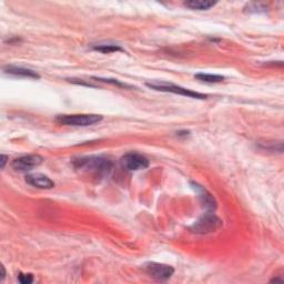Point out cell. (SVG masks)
Masks as SVG:
<instances>
[{
	"mask_svg": "<svg viewBox=\"0 0 284 284\" xmlns=\"http://www.w3.org/2000/svg\"><path fill=\"white\" fill-rule=\"evenodd\" d=\"M77 170L89 173L94 177H103L111 171L112 164L109 159L102 157H82L73 161Z\"/></svg>",
	"mask_w": 284,
	"mask_h": 284,
	"instance_id": "cell-1",
	"label": "cell"
},
{
	"mask_svg": "<svg viewBox=\"0 0 284 284\" xmlns=\"http://www.w3.org/2000/svg\"><path fill=\"white\" fill-rule=\"evenodd\" d=\"M103 120L100 114H64L58 115L56 122L67 127H89Z\"/></svg>",
	"mask_w": 284,
	"mask_h": 284,
	"instance_id": "cell-2",
	"label": "cell"
},
{
	"mask_svg": "<svg viewBox=\"0 0 284 284\" xmlns=\"http://www.w3.org/2000/svg\"><path fill=\"white\" fill-rule=\"evenodd\" d=\"M146 86L152 89V90L156 91H161V92H170L179 94V96H183L187 98H192V99H207V94L200 93L197 91H192L190 89H186L180 86L173 85V83H168V82H147Z\"/></svg>",
	"mask_w": 284,
	"mask_h": 284,
	"instance_id": "cell-3",
	"label": "cell"
},
{
	"mask_svg": "<svg viewBox=\"0 0 284 284\" xmlns=\"http://www.w3.org/2000/svg\"><path fill=\"white\" fill-rule=\"evenodd\" d=\"M222 221L213 213H206L192 224L191 231L197 234H208L221 228Z\"/></svg>",
	"mask_w": 284,
	"mask_h": 284,
	"instance_id": "cell-4",
	"label": "cell"
},
{
	"mask_svg": "<svg viewBox=\"0 0 284 284\" xmlns=\"http://www.w3.org/2000/svg\"><path fill=\"white\" fill-rule=\"evenodd\" d=\"M144 269L147 274L156 281L166 282L171 278L175 273V269L172 266L167 264H161L157 262H148L144 265Z\"/></svg>",
	"mask_w": 284,
	"mask_h": 284,
	"instance_id": "cell-5",
	"label": "cell"
},
{
	"mask_svg": "<svg viewBox=\"0 0 284 284\" xmlns=\"http://www.w3.org/2000/svg\"><path fill=\"white\" fill-rule=\"evenodd\" d=\"M121 165L128 171H138L149 166V160L136 152H129L121 158Z\"/></svg>",
	"mask_w": 284,
	"mask_h": 284,
	"instance_id": "cell-6",
	"label": "cell"
},
{
	"mask_svg": "<svg viewBox=\"0 0 284 284\" xmlns=\"http://www.w3.org/2000/svg\"><path fill=\"white\" fill-rule=\"evenodd\" d=\"M44 162V158L39 155L22 156L15 159L12 167L16 171H30L34 168L40 166Z\"/></svg>",
	"mask_w": 284,
	"mask_h": 284,
	"instance_id": "cell-7",
	"label": "cell"
},
{
	"mask_svg": "<svg viewBox=\"0 0 284 284\" xmlns=\"http://www.w3.org/2000/svg\"><path fill=\"white\" fill-rule=\"evenodd\" d=\"M26 182L31 187L43 189V190H48L55 187V182L51 180L49 177H47L43 173H30L26 176Z\"/></svg>",
	"mask_w": 284,
	"mask_h": 284,
	"instance_id": "cell-8",
	"label": "cell"
},
{
	"mask_svg": "<svg viewBox=\"0 0 284 284\" xmlns=\"http://www.w3.org/2000/svg\"><path fill=\"white\" fill-rule=\"evenodd\" d=\"M193 189L197 191L199 199H200V202H201L202 206L208 209V210H214L217 208V201H215V199L213 198V196L210 192H208L206 189L202 188L201 186L197 185V183H192Z\"/></svg>",
	"mask_w": 284,
	"mask_h": 284,
	"instance_id": "cell-9",
	"label": "cell"
},
{
	"mask_svg": "<svg viewBox=\"0 0 284 284\" xmlns=\"http://www.w3.org/2000/svg\"><path fill=\"white\" fill-rule=\"evenodd\" d=\"M4 72L7 75H12L16 77H24V78H33V79H39L40 76L36 71L27 69V68L23 67H15V66H7L4 68Z\"/></svg>",
	"mask_w": 284,
	"mask_h": 284,
	"instance_id": "cell-10",
	"label": "cell"
},
{
	"mask_svg": "<svg viewBox=\"0 0 284 284\" xmlns=\"http://www.w3.org/2000/svg\"><path fill=\"white\" fill-rule=\"evenodd\" d=\"M217 4V2H209V0H189L185 3V6L192 10H209Z\"/></svg>",
	"mask_w": 284,
	"mask_h": 284,
	"instance_id": "cell-11",
	"label": "cell"
},
{
	"mask_svg": "<svg viewBox=\"0 0 284 284\" xmlns=\"http://www.w3.org/2000/svg\"><path fill=\"white\" fill-rule=\"evenodd\" d=\"M93 50L101 52V54H112V52H117V51H123V49L121 48L119 45L115 44H99V45H94L92 47Z\"/></svg>",
	"mask_w": 284,
	"mask_h": 284,
	"instance_id": "cell-12",
	"label": "cell"
},
{
	"mask_svg": "<svg viewBox=\"0 0 284 284\" xmlns=\"http://www.w3.org/2000/svg\"><path fill=\"white\" fill-rule=\"evenodd\" d=\"M194 78L199 81L207 82V83H220L224 80L223 76L220 75H210V73H197Z\"/></svg>",
	"mask_w": 284,
	"mask_h": 284,
	"instance_id": "cell-13",
	"label": "cell"
},
{
	"mask_svg": "<svg viewBox=\"0 0 284 284\" xmlns=\"http://www.w3.org/2000/svg\"><path fill=\"white\" fill-rule=\"evenodd\" d=\"M248 13H265L267 12V6L262 3H250L244 7Z\"/></svg>",
	"mask_w": 284,
	"mask_h": 284,
	"instance_id": "cell-14",
	"label": "cell"
},
{
	"mask_svg": "<svg viewBox=\"0 0 284 284\" xmlns=\"http://www.w3.org/2000/svg\"><path fill=\"white\" fill-rule=\"evenodd\" d=\"M18 282L22 284H30L34 282L33 274H25V273H19L18 274Z\"/></svg>",
	"mask_w": 284,
	"mask_h": 284,
	"instance_id": "cell-15",
	"label": "cell"
},
{
	"mask_svg": "<svg viewBox=\"0 0 284 284\" xmlns=\"http://www.w3.org/2000/svg\"><path fill=\"white\" fill-rule=\"evenodd\" d=\"M93 79H96V80H99V81H103V82L112 83V85H117V86H120V87H124V88L127 87V88H130V86L125 85V83H122V82L118 81L117 79H102V78H93Z\"/></svg>",
	"mask_w": 284,
	"mask_h": 284,
	"instance_id": "cell-16",
	"label": "cell"
},
{
	"mask_svg": "<svg viewBox=\"0 0 284 284\" xmlns=\"http://www.w3.org/2000/svg\"><path fill=\"white\" fill-rule=\"evenodd\" d=\"M7 160H8V156L2 155V168H3V169L5 168V166H6Z\"/></svg>",
	"mask_w": 284,
	"mask_h": 284,
	"instance_id": "cell-17",
	"label": "cell"
},
{
	"mask_svg": "<svg viewBox=\"0 0 284 284\" xmlns=\"http://www.w3.org/2000/svg\"><path fill=\"white\" fill-rule=\"evenodd\" d=\"M2 277H0V281H3L4 278H5V276H6V271H5V267H4V265H2Z\"/></svg>",
	"mask_w": 284,
	"mask_h": 284,
	"instance_id": "cell-18",
	"label": "cell"
}]
</instances>
